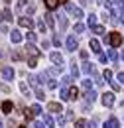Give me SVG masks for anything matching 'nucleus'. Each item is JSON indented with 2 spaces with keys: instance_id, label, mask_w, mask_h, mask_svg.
Returning <instances> with one entry per match:
<instances>
[{
  "instance_id": "4468645a",
  "label": "nucleus",
  "mask_w": 124,
  "mask_h": 128,
  "mask_svg": "<svg viewBox=\"0 0 124 128\" xmlns=\"http://www.w3.org/2000/svg\"><path fill=\"white\" fill-rule=\"evenodd\" d=\"M91 49H93L94 53H100L102 49H100V44L96 42V40H91Z\"/></svg>"
},
{
  "instance_id": "4d7b16f0",
  "label": "nucleus",
  "mask_w": 124,
  "mask_h": 128,
  "mask_svg": "<svg viewBox=\"0 0 124 128\" xmlns=\"http://www.w3.org/2000/svg\"><path fill=\"white\" fill-rule=\"evenodd\" d=\"M0 57H2V49H0Z\"/></svg>"
},
{
  "instance_id": "f3484780",
  "label": "nucleus",
  "mask_w": 124,
  "mask_h": 128,
  "mask_svg": "<svg viewBox=\"0 0 124 128\" xmlns=\"http://www.w3.org/2000/svg\"><path fill=\"white\" fill-rule=\"evenodd\" d=\"M46 4H47L49 10H55V8L59 6V0H46Z\"/></svg>"
},
{
  "instance_id": "c03bdc74",
  "label": "nucleus",
  "mask_w": 124,
  "mask_h": 128,
  "mask_svg": "<svg viewBox=\"0 0 124 128\" xmlns=\"http://www.w3.org/2000/svg\"><path fill=\"white\" fill-rule=\"evenodd\" d=\"M34 128H46L44 122H34Z\"/></svg>"
},
{
  "instance_id": "9b49d317",
  "label": "nucleus",
  "mask_w": 124,
  "mask_h": 128,
  "mask_svg": "<svg viewBox=\"0 0 124 128\" xmlns=\"http://www.w3.org/2000/svg\"><path fill=\"white\" fill-rule=\"evenodd\" d=\"M102 128H118V120H116V118H110V120L104 122V126H102Z\"/></svg>"
},
{
  "instance_id": "5fc2aeb1",
  "label": "nucleus",
  "mask_w": 124,
  "mask_h": 128,
  "mask_svg": "<svg viewBox=\"0 0 124 128\" xmlns=\"http://www.w3.org/2000/svg\"><path fill=\"white\" fill-rule=\"evenodd\" d=\"M59 2H65V4H67V2H69V0H59Z\"/></svg>"
},
{
  "instance_id": "79ce46f5",
  "label": "nucleus",
  "mask_w": 124,
  "mask_h": 128,
  "mask_svg": "<svg viewBox=\"0 0 124 128\" xmlns=\"http://www.w3.org/2000/svg\"><path fill=\"white\" fill-rule=\"evenodd\" d=\"M110 87H112L114 91H118V89H120V85H118V83H114V81H110Z\"/></svg>"
},
{
  "instance_id": "2eb2a0df",
  "label": "nucleus",
  "mask_w": 124,
  "mask_h": 128,
  "mask_svg": "<svg viewBox=\"0 0 124 128\" xmlns=\"http://www.w3.org/2000/svg\"><path fill=\"white\" fill-rule=\"evenodd\" d=\"M44 124H46V126H49V128H53L55 126V120H53V118H51V116H44Z\"/></svg>"
},
{
  "instance_id": "c9c22d12",
  "label": "nucleus",
  "mask_w": 124,
  "mask_h": 128,
  "mask_svg": "<svg viewBox=\"0 0 124 128\" xmlns=\"http://www.w3.org/2000/svg\"><path fill=\"white\" fill-rule=\"evenodd\" d=\"M89 128H98V120H96V118H93V120L89 122Z\"/></svg>"
},
{
  "instance_id": "f8f14e48",
  "label": "nucleus",
  "mask_w": 124,
  "mask_h": 128,
  "mask_svg": "<svg viewBox=\"0 0 124 128\" xmlns=\"http://www.w3.org/2000/svg\"><path fill=\"white\" fill-rule=\"evenodd\" d=\"M93 71H94V67H93L91 61H85L83 63V73H93Z\"/></svg>"
},
{
  "instance_id": "f03ea898",
  "label": "nucleus",
  "mask_w": 124,
  "mask_h": 128,
  "mask_svg": "<svg viewBox=\"0 0 124 128\" xmlns=\"http://www.w3.org/2000/svg\"><path fill=\"white\" fill-rule=\"evenodd\" d=\"M108 42H110V46H112V48H118V46L122 44V36H120L118 32H112L108 36Z\"/></svg>"
},
{
  "instance_id": "ddd939ff",
  "label": "nucleus",
  "mask_w": 124,
  "mask_h": 128,
  "mask_svg": "<svg viewBox=\"0 0 124 128\" xmlns=\"http://www.w3.org/2000/svg\"><path fill=\"white\" fill-rule=\"evenodd\" d=\"M79 96V89H75V87H69V100H75Z\"/></svg>"
},
{
  "instance_id": "49530a36",
  "label": "nucleus",
  "mask_w": 124,
  "mask_h": 128,
  "mask_svg": "<svg viewBox=\"0 0 124 128\" xmlns=\"http://www.w3.org/2000/svg\"><path fill=\"white\" fill-rule=\"evenodd\" d=\"M20 57H22V55H20V53H16V51H14V53H12V59H14V61H18V59H20Z\"/></svg>"
},
{
  "instance_id": "aec40b11",
  "label": "nucleus",
  "mask_w": 124,
  "mask_h": 128,
  "mask_svg": "<svg viewBox=\"0 0 124 128\" xmlns=\"http://www.w3.org/2000/svg\"><path fill=\"white\" fill-rule=\"evenodd\" d=\"M124 8V0H112V10H120Z\"/></svg>"
},
{
  "instance_id": "412c9836",
  "label": "nucleus",
  "mask_w": 124,
  "mask_h": 128,
  "mask_svg": "<svg viewBox=\"0 0 124 128\" xmlns=\"http://www.w3.org/2000/svg\"><path fill=\"white\" fill-rule=\"evenodd\" d=\"M46 22H47V26H49V28H51V30H53V24H55V22H53V16H51V12H47L46 16Z\"/></svg>"
},
{
  "instance_id": "473e14b6",
  "label": "nucleus",
  "mask_w": 124,
  "mask_h": 128,
  "mask_svg": "<svg viewBox=\"0 0 124 128\" xmlns=\"http://www.w3.org/2000/svg\"><path fill=\"white\" fill-rule=\"evenodd\" d=\"M28 63H30V67H36V65H38V57H34V55H32L30 59H28Z\"/></svg>"
},
{
  "instance_id": "39448f33",
  "label": "nucleus",
  "mask_w": 124,
  "mask_h": 128,
  "mask_svg": "<svg viewBox=\"0 0 124 128\" xmlns=\"http://www.w3.org/2000/svg\"><path fill=\"white\" fill-rule=\"evenodd\" d=\"M49 59H51V63H55L57 67H61V65H63V55H61V53H51Z\"/></svg>"
},
{
  "instance_id": "c756f323",
  "label": "nucleus",
  "mask_w": 124,
  "mask_h": 128,
  "mask_svg": "<svg viewBox=\"0 0 124 128\" xmlns=\"http://www.w3.org/2000/svg\"><path fill=\"white\" fill-rule=\"evenodd\" d=\"M36 96H38L40 100H44V98H46V93H44L42 89H36Z\"/></svg>"
},
{
  "instance_id": "2f4dec72",
  "label": "nucleus",
  "mask_w": 124,
  "mask_h": 128,
  "mask_svg": "<svg viewBox=\"0 0 124 128\" xmlns=\"http://www.w3.org/2000/svg\"><path fill=\"white\" fill-rule=\"evenodd\" d=\"M36 40H38V36H36L34 32H32V34H28V42H30V44H36Z\"/></svg>"
},
{
  "instance_id": "9d476101",
  "label": "nucleus",
  "mask_w": 124,
  "mask_h": 128,
  "mask_svg": "<svg viewBox=\"0 0 124 128\" xmlns=\"http://www.w3.org/2000/svg\"><path fill=\"white\" fill-rule=\"evenodd\" d=\"M30 85L34 87V89H40V77H36V75H30Z\"/></svg>"
},
{
  "instance_id": "bf43d9fd",
  "label": "nucleus",
  "mask_w": 124,
  "mask_h": 128,
  "mask_svg": "<svg viewBox=\"0 0 124 128\" xmlns=\"http://www.w3.org/2000/svg\"><path fill=\"white\" fill-rule=\"evenodd\" d=\"M96 2H102V0H96Z\"/></svg>"
},
{
  "instance_id": "3c124183",
  "label": "nucleus",
  "mask_w": 124,
  "mask_h": 128,
  "mask_svg": "<svg viewBox=\"0 0 124 128\" xmlns=\"http://www.w3.org/2000/svg\"><path fill=\"white\" fill-rule=\"evenodd\" d=\"M120 22L124 24V10H122V14H120Z\"/></svg>"
},
{
  "instance_id": "a19ab883",
  "label": "nucleus",
  "mask_w": 124,
  "mask_h": 128,
  "mask_svg": "<svg viewBox=\"0 0 124 128\" xmlns=\"http://www.w3.org/2000/svg\"><path fill=\"white\" fill-rule=\"evenodd\" d=\"M57 122H59L61 126H63V124H65V122H67V118H65V114H63V116H59V118H57Z\"/></svg>"
},
{
  "instance_id": "ea45409f",
  "label": "nucleus",
  "mask_w": 124,
  "mask_h": 128,
  "mask_svg": "<svg viewBox=\"0 0 124 128\" xmlns=\"http://www.w3.org/2000/svg\"><path fill=\"white\" fill-rule=\"evenodd\" d=\"M94 34H98V36L104 34V28H102V26H96V28H94Z\"/></svg>"
},
{
  "instance_id": "c85d7f7f",
  "label": "nucleus",
  "mask_w": 124,
  "mask_h": 128,
  "mask_svg": "<svg viewBox=\"0 0 124 128\" xmlns=\"http://www.w3.org/2000/svg\"><path fill=\"white\" fill-rule=\"evenodd\" d=\"M71 77H79V67L77 65H71Z\"/></svg>"
},
{
  "instance_id": "423d86ee",
  "label": "nucleus",
  "mask_w": 124,
  "mask_h": 128,
  "mask_svg": "<svg viewBox=\"0 0 124 128\" xmlns=\"http://www.w3.org/2000/svg\"><path fill=\"white\" fill-rule=\"evenodd\" d=\"M2 77L6 81H12L14 79V69H12V67H4V69H2Z\"/></svg>"
},
{
  "instance_id": "a211bd4d",
  "label": "nucleus",
  "mask_w": 124,
  "mask_h": 128,
  "mask_svg": "<svg viewBox=\"0 0 124 128\" xmlns=\"http://www.w3.org/2000/svg\"><path fill=\"white\" fill-rule=\"evenodd\" d=\"M59 26H61V30H67V18H65V14H59Z\"/></svg>"
},
{
  "instance_id": "b1692460",
  "label": "nucleus",
  "mask_w": 124,
  "mask_h": 128,
  "mask_svg": "<svg viewBox=\"0 0 124 128\" xmlns=\"http://www.w3.org/2000/svg\"><path fill=\"white\" fill-rule=\"evenodd\" d=\"M108 59H112V61H114V63H116V61H118V53H116V51H114V49H110V51H108Z\"/></svg>"
},
{
  "instance_id": "6ab92c4d",
  "label": "nucleus",
  "mask_w": 124,
  "mask_h": 128,
  "mask_svg": "<svg viewBox=\"0 0 124 128\" xmlns=\"http://www.w3.org/2000/svg\"><path fill=\"white\" fill-rule=\"evenodd\" d=\"M10 110H12V102H10V100H6V102H2V112H4V114H8Z\"/></svg>"
},
{
  "instance_id": "a18cd8bd",
  "label": "nucleus",
  "mask_w": 124,
  "mask_h": 128,
  "mask_svg": "<svg viewBox=\"0 0 124 128\" xmlns=\"http://www.w3.org/2000/svg\"><path fill=\"white\" fill-rule=\"evenodd\" d=\"M20 91H22V93H28V87H26L24 83H20Z\"/></svg>"
},
{
  "instance_id": "37998d69",
  "label": "nucleus",
  "mask_w": 124,
  "mask_h": 128,
  "mask_svg": "<svg viewBox=\"0 0 124 128\" xmlns=\"http://www.w3.org/2000/svg\"><path fill=\"white\" fill-rule=\"evenodd\" d=\"M65 118L71 120V118H73V110H67V112H65Z\"/></svg>"
},
{
  "instance_id": "8fccbe9b",
  "label": "nucleus",
  "mask_w": 124,
  "mask_h": 128,
  "mask_svg": "<svg viewBox=\"0 0 124 128\" xmlns=\"http://www.w3.org/2000/svg\"><path fill=\"white\" fill-rule=\"evenodd\" d=\"M26 2H28V0H18V6H24Z\"/></svg>"
},
{
  "instance_id": "dca6fc26",
  "label": "nucleus",
  "mask_w": 124,
  "mask_h": 128,
  "mask_svg": "<svg viewBox=\"0 0 124 128\" xmlns=\"http://www.w3.org/2000/svg\"><path fill=\"white\" fill-rule=\"evenodd\" d=\"M94 98H96V93L89 91V93H87V96H85V102H87V104H91V102H93Z\"/></svg>"
},
{
  "instance_id": "13d9d810",
  "label": "nucleus",
  "mask_w": 124,
  "mask_h": 128,
  "mask_svg": "<svg viewBox=\"0 0 124 128\" xmlns=\"http://www.w3.org/2000/svg\"><path fill=\"white\" fill-rule=\"evenodd\" d=\"M122 59H124V51H122Z\"/></svg>"
},
{
  "instance_id": "6e6552de",
  "label": "nucleus",
  "mask_w": 124,
  "mask_h": 128,
  "mask_svg": "<svg viewBox=\"0 0 124 128\" xmlns=\"http://www.w3.org/2000/svg\"><path fill=\"white\" fill-rule=\"evenodd\" d=\"M12 36H10V40L14 42V44H20L22 42V34H20V30H14V32H10Z\"/></svg>"
},
{
  "instance_id": "4c0bfd02",
  "label": "nucleus",
  "mask_w": 124,
  "mask_h": 128,
  "mask_svg": "<svg viewBox=\"0 0 124 128\" xmlns=\"http://www.w3.org/2000/svg\"><path fill=\"white\" fill-rule=\"evenodd\" d=\"M102 77H104V79H112V71H110V69H106V71L102 73Z\"/></svg>"
},
{
  "instance_id": "de8ad7c7",
  "label": "nucleus",
  "mask_w": 124,
  "mask_h": 128,
  "mask_svg": "<svg viewBox=\"0 0 124 128\" xmlns=\"http://www.w3.org/2000/svg\"><path fill=\"white\" fill-rule=\"evenodd\" d=\"M36 12V6H28V14H34Z\"/></svg>"
},
{
  "instance_id": "4be33fe9",
  "label": "nucleus",
  "mask_w": 124,
  "mask_h": 128,
  "mask_svg": "<svg viewBox=\"0 0 124 128\" xmlns=\"http://www.w3.org/2000/svg\"><path fill=\"white\" fill-rule=\"evenodd\" d=\"M2 16H4V20H6V22H10V20H14V18H12V12H10L8 8H4V12H2Z\"/></svg>"
},
{
  "instance_id": "864d4df0",
  "label": "nucleus",
  "mask_w": 124,
  "mask_h": 128,
  "mask_svg": "<svg viewBox=\"0 0 124 128\" xmlns=\"http://www.w3.org/2000/svg\"><path fill=\"white\" fill-rule=\"evenodd\" d=\"M2 2H4V4H8V2H10V0H2Z\"/></svg>"
},
{
  "instance_id": "58836bf2",
  "label": "nucleus",
  "mask_w": 124,
  "mask_h": 128,
  "mask_svg": "<svg viewBox=\"0 0 124 128\" xmlns=\"http://www.w3.org/2000/svg\"><path fill=\"white\" fill-rule=\"evenodd\" d=\"M96 55H98V61H100V63H104V61H106V55H104L102 51H100V53H96Z\"/></svg>"
},
{
  "instance_id": "7ed1b4c3",
  "label": "nucleus",
  "mask_w": 124,
  "mask_h": 128,
  "mask_svg": "<svg viewBox=\"0 0 124 128\" xmlns=\"http://www.w3.org/2000/svg\"><path fill=\"white\" fill-rule=\"evenodd\" d=\"M65 48H67V51H75L77 49V38L75 36H69L67 42H65Z\"/></svg>"
},
{
  "instance_id": "f257e3e1",
  "label": "nucleus",
  "mask_w": 124,
  "mask_h": 128,
  "mask_svg": "<svg viewBox=\"0 0 124 128\" xmlns=\"http://www.w3.org/2000/svg\"><path fill=\"white\" fill-rule=\"evenodd\" d=\"M65 12L71 14L73 18H83V10L77 8V6H73V4H65Z\"/></svg>"
},
{
  "instance_id": "cd10ccee",
  "label": "nucleus",
  "mask_w": 124,
  "mask_h": 128,
  "mask_svg": "<svg viewBox=\"0 0 124 128\" xmlns=\"http://www.w3.org/2000/svg\"><path fill=\"white\" fill-rule=\"evenodd\" d=\"M24 114H26V118H34V116H36V114H34V110H32V108H24Z\"/></svg>"
},
{
  "instance_id": "603ef678",
  "label": "nucleus",
  "mask_w": 124,
  "mask_h": 128,
  "mask_svg": "<svg viewBox=\"0 0 124 128\" xmlns=\"http://www.w3.org/2000/svg\"><path fill=\"white\" fill-rule=\"evenodd\" d=\"M2 20H4V16H2V12H0V22H2Z\"/></svg>"
},
{
  "instance_id": "f704fd0d",
  "label": "nucleus",
  "mask_w": 124,
  "mask_h": 128,
  "mask_svg": "<svg viewBox=\"0 0 124 128\" xmlns=\"http://www.w3.org/2000/svg\"><path fill=\"white\" fill-rule=\"evenodd\" d=\"M61 36H55V38H53V46H61Z\"/></svg>"
},
{
  "instance_id": "bb28decb",
  "label": "nucleus",
  "mask_w": 124,
  "mask_h": 128,
  "mask_svg": "<svg viewBox=\"0 0 124 128\" xmlns=\"http://www.w3.org/2000/svg\"><path fill=\"white\" fill-rule=\"evenodd\" d=\"M91 87H93V83H91L89 79H85V81H83V89H85V91H91Z\"/></svg>"
},
{
  "instance_id": "6e6d98bb",
  "label": "nucleus",
  "mask_w": 124,
  "mask_h": 128,
  "mask_svg": "<svg viewBox=\"0 0 124 128\" xmlns=\"http://www.w3.org/2000/svg\"><path fill=\"white\" fill-rule=\"evenodd\" d=\"M0 128H2V118H0Z\"/></svg>"
},
{
  "instance_id": "7c9ffc66",
  "label": "nucleus",
  "mask_w": 124,
  "mask_h": 128,
  "mask_svg": "<svg viewBox=\"0 0 124 128\" xmlns=\"http://www.w3.org/2000/svg\"><path fill=\"white\" fill-rule=\"evenodd\" d=\"M85 126H87V122H85L83 118H79L77 122H75V128H85Z\"/></svg>"
},
{
  "instance_id": "20e7f679",
  "label": "nucleus",
  "mask_w": 124,
  "mask_h": 128,
  "mask_svg": "<svg viewBox=\"0 0 124 128\" xmlns=\"http://www.w3.org/2000/svg\"><path fill=\"white\" fill-rule=\"evenodd\" d=\"M18 24H20L22 28H32V26H34V20H32V18L22 16V18H18Z\"/></svg>"
},
{
  "instance_id": "1a4fd4ad",
  "label": "nucleus",
  "mask_w": 124,
  "mask_h": 128,
  "mask_svg": "<svg viewBox=\"0 0 124 128\" xmlns=\"http://www.w3.org/2000/svg\"><path fill=\"white\" fill-rule=\"evenodd\" d=\"M47 108H49V112H61V104L59 102H49Z\"/></svg>"
},
{
  "instance_id": "5701e85b",
  "label": "nucleus",
  "mask_w": 124,
  "mask_h": 128,
  "mask_svg": "<svg viewBox=\"0 0 124 128\" xmlns=\"http://www.w3.org/2000/svg\"><path fill=\"white\" fill-rule=\"evenodd\" d=\"M89 26H91V28H96V16H94V14H91V16H89Z\"/></svg>"
},
{
  "instance_id": "e433bc0d",
  "label": "nucleus",
  "mask_w": 124,
  "mask_h": 128,
  "mask_svg": "<svg viewBox=\"0 0 124 128\" xmlns=\"http://www.w3.org/2000/svg\"><path fill=\"white\" fill-rule=\"evenodd\" d=\"M47 87H49V89H55V87H57V81L49 79V81H47Z\"/></svg>"
},
{
  "instance_id": "0eeeda50",
  "label": "nucleus",
  "mask_w": 124,
  "mask_h": 128,
  "mask_svg": "<svg viewBox=\"0 0 124 128\" xmlns=\"http://www.w3.org/2000/svg\"><path fill=\"white\" fill-rule=\"evenodd\" d=\"M112 102H114V95L112 93H104L102 95V104L104 106H112Z\"/></svg>"
},
{
  "instance_id": "72a5a7b5",
  "label": "nucleus",
  "mask_w": 124,
  "mask_h": 128,
  "mask_svg": "<svg viewBox=\"0 0 124 128\" xmlns=\"http://www.w3.org/2000/svg\"><path fill=\"white\" fill-rule=\"evenodd\" d=\"M32 110H34V114H42V106H40V104H34Z\"/></svg>"
},
{
  "instance_id": "09e8293b",
  "label": "nucleus",
  "mask_w": 124,
  "mask_h": 128,
  "mask_svg": "<svg viewBox=\"0 0 124 128\" xmlns=\"http://www.w3.org/2000/svg\"><path fill=\"white\" fill-rule=\"evenodd\" d=\"M118 81H120V83H124V73H118Z\"/></svg>"
},
{
  "instance_id": "a878e982",
  "label": "nucleus",
  "mask_w": 124,
  "mask_h": 128,
  "mask_svg": "<svg viewBox=\"0 0 124 128\" xmlns=\"http://www.w3.org/2000/svg\"><path fill=\"white\" fill-rule=\"evenodd\" d=\"M36 26H38V30H40V32H46V30H47V28H46V24H44L42 20H38V22H36Z\"/></svg>"
},
{
  "instance_id": "393cba45",
  "label": "nucleus",
  "mask_w": 124,
  "mask_h": 128,
  "mask_svg": "<svg viewBox=\"0 0 124 128\" xmlns=\"http://www.w3.org/2000/svg\"><path fill=\"white\" fill-rule=\"evenodd\" d=\"M85 32V24H81V22H79L77 26H75V34H83Z\"/></svg>"
},
{
  "instance_id": "052dcab7",
  "label": "nucleus",
  "mask_w": 124,
  "mask_h": 128,
  "mask_svg": "<svg viewBox=\"0 0 124 128\" xmlns=\"http://www.w3.org/2000/svg\"><path fill=\"white\" fill-rule=\"evenodd\" d=\"M20 128H26V126H20Z\"/></svg>"
}]
</instances>
